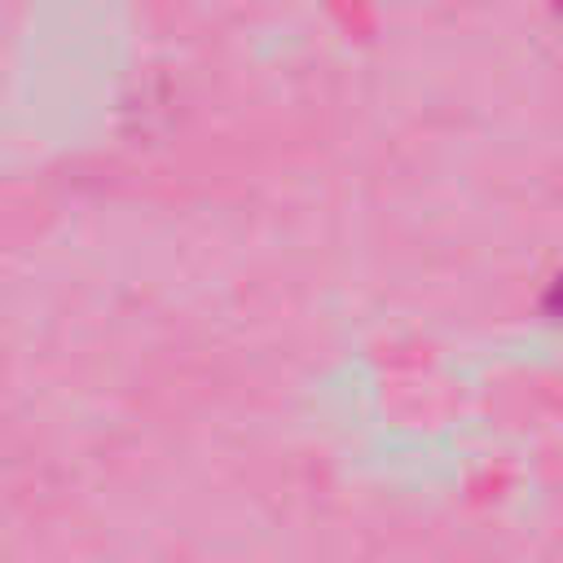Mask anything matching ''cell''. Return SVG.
Segmentation results:
<instances>
[{"label":"cell","mask_w":563,"mask_h":563,"mask_svg":"<svg viewBox=\"0 0 563 563\" xmlns=\"http://www.w3.org/2000/svg\"><path fill=\"white\" fill-rule=\"evenodd\" d=\"M554 9H563V0H554Z\"/></svg>","instance_id":"cell-1"}]
</instances>
